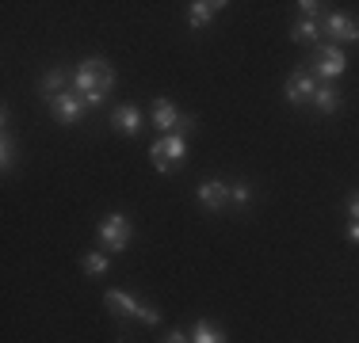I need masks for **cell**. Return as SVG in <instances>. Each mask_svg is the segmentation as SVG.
Returning a JSON list of instances; mask_svg holds the SVG:
<instances>
[{
    "mask_svg": "<svg viewBox=\"0 0 359 343\" xmlns=\"http://www.w3.org/2000/svg\"><path fill=\"white\" fill-rule=\"evenodd\" d=\"M115 88V69H111L107 57H88V62L76 65L73 73V92L81 96L88 107H100L107 99V92Z\"/></svg>",
    "mask_w": 359,
    "mask_h": 343,
    "instance_id": "obj_1",
    "label": "cell"
},
{
    "mask_svg": "<svg viewBox=\"0 0 359 343\" xmlns=\"http://www.w3.org/2000/svg\"><path fill=\"white\" fill-rule=\"evenodd\" d=\"M149 157H153V164H157V172H176L180 164H184V157H187V137L184 134H168V137H157V141L149 145Z\"/></svg>",
    "mask_w": 359,
    "mask_h": 343,
    "instance_id": "obj_2",
    "label": "cell"
},
{
    "mask_svg": "<svg viewBox=\"0 0 359 343\" xmlns=\"http://www.w3.org/2000/svg\"><path fill=\"white\" fill-rule=\"evenodd\" d=\"M104 305H107L115 316H134V321H142V324H161V309L134 302L126 290H107V294H104Z\"/></svg>",
    "mask_w": 359,
    "mask_h": 343,
    "instance_id": "obj_3",
    "label": "cell"
},
{
    "mask_svg": "<svg viewBox=\"0 0 359 343\" xmlns=\"http://www.w3.org/2000/svg\"><path fill=\"white\" fill-rule=\"evenodd\" d=\"M130 237H134V229H130V221H126V214H107V218L100 221V244H104V252H111V255L126 252Z\"/></svg>",
    "mask_w": 359,
    "mask_h": 343,
    "instance_id": "obj_4",
    "label": "cell"
},
{
    "mask_svg": "<svg viewBox=\"0 0 359 343\" xmlns=\"http://www.w3.org/2000/svg\"><path fill=\"white\" fill-rule=\"evenodd\" d=\"M318 76L313 73H306V69H298V73H290L287 76V84H283V96L290 107H313V96H318Z\"/></svg>",
    "mask_w": 359,
    "mask_h": 343,
    "instance_id": "obj_5",
    "label": "cell"
},
{
    "mask_svg": "<svg viewBox=\"0 0 359 343\" xmlns=\"http://www.w3.org/2000/svg\"><path fill=\"white\" fill-rule=\"evenodd\" d=\"M344 65H348V57H344V50L340 46H318L313 50V76H318L321 84H332L340 73H344Z\"/></svg>",
    "mask_w": 359,
    "mask_h": 343,
    "instance_id": "obj_6",
    "label": "cell"
},
{
    "mask_svg": "<svg viewBox=\"0 0 359 343\" xmlns=\"http://www.w3.org/2000/svg\"><path fill=\"white\" fill-rule=\"evenodd\" d=\"M321 31L332 38V46H337V42H359V23L344 12H329L321 20Z\"/></svg>",
    "mask_w": 359,
    "mask_h": 343,
    "instance_id": "obj_7",
    "label": "cell"
},
{
    "mask_svg": "<svg viewBox=\"0 0 359 343\" xmlns=\"http://www.w3.org/2000/svg\"><path fill=\"white\" fill-rule=\"evenodd\" d=\"M195 199H199L203 210L218 214V210H226V202H229V183L226 179H203L199 191H195Z\"/></svg>",
    "mask_w": 359,
    "mask_h": 343,
    "instance_id": "obj_8",
    "label": "cell"
},
{
    "mask_svg": "<svg viewBox=\"0 0 359 343\" xmlns=\"http://www.w3.org/2000/svg\"><path fill=\"white\" fill-rule=\"evenodd\" d=\"M84 107H88V103L76 96V92H62V96L50 99V111H54V118H57L62 126H73L76 118L84 115Z\"/></svg>",
    "mask_w": 359,
    "mask_h": 343,
    "instance_id": "obj_9",
    "label": "cell"
},
{
    "mask_svg": "<svg viewBox=\"0 0 359 343\" xmlns=\"http://www.w3.org/2000/svg\"><path fill=\"white\" fill-rule=\"evenodd\" d=\"M111 126H115L118 134H126V137H134V134H142V126H145V115L134 103H118L115 111H111Z\"/></svg>",
    "mask_w": 359,
    "mask_h": 343,
    "instance_id": "obj_10",
    "label": "cell"
},
{
    "mask_svg": "<svg viewBox=\"0 0 359 343\" xmlns=\"http://www.w3.org/2000/svg\"><path fill=\"white\" fill-rule=\"evenodd\" d=\"M149 122H153V130H165L168 134H176V126H180V111H176V103L168 99V96H157L153 99V115H149Z\"/></svg>",
    "mask_w": 359,
    "mask_h": 343,
    "instance_id": "obj_11",
    "label": "cell"
},
{
    "mask_svg": "<svg viewBox=\"0 0 359 343\" xmlns=\"http://www.w3.org/2000/svg\"><path fill=\"white\" fill-rule=\"evenodd\" d=\"M222 8H226V0H195V4H187V27L203 31L222 12Z\"/></svg>",
    "mask_w": 359,
    "mask_h": 343,
    "instance_id": "obj_12",
    "label": "cell"
},
{
    "mask_svg": "<svg viewBox=\"0 0 359 343\" xmlns=\"http://www.w3.org/2000/svg\"><path fill=\"white\" fill-rule=\"evenodd\" d=\"M318 34H321V23L318 20H294V27H290V38L302 42V46H313V50L321 46Z\"/></svg>",
    "mask_w": 359,
    "mask_h": 343,
    "instance_id": "obj_13",
    "label": "cell"
},
{
    "mask_svg": "<svg viewBox=\"0 0 359 343\" xmlns=\"http://www.w3.org/2000/svg\"><path fill=\"white\" fill-rule=\"evenodd\" d=\"M65 84H69V73H65V69H50V73L39 80V92L46 99H54V96H62V92H65Z\"/></svg>",
    "mask_w": 359,
    "mask_h": 343,
    "instance_id": "obj_14",
    "label": "cell"
},
{
    "mask_svg": "<svg viewBox=\"0 0 359 343\" xmlns=\"http://www.w3.org/2000/svg\"><path fill=\"white\" fill-rule=\"evenodd\" d=\"M313 107H318L321 115H337V111H340V92H337V84H318Z\"/></svg>",
    "mask_w": 359,
    "mask_h": 343,
    "instance_id": "obj_15",
    "label": "cell"
},
{
    "mask_svg": "<svg viewBox=\"0 0 359 343\" xmlns=\"http://www.w3.org/2000/svg\"><path fill=\"white\" fill-rule=\"evenodd\" d=\"M191 343H229V340H226V332H222L218 324H210V321H195Z\"/></svg>",
    "mask_w": 359,
    "mask_h": 343,
    "instance_id": "obj_16",
    "label": "cell"
},
{
    "mask_svg": "<svg viewBox=\"0 0 359 343\" xmlns=\"http://www.w3.org/2000/svg\"><path fill=\"white\" fill-rule=\"evenodd\" d=\"M81 267H84V274H107V267H111V252H84L81 255Z\"/></svg>",
    "mask_w": 359,
    "mask_h": 343,
    "instance_id": "obj_17",
    "label": "cell"
},
{
    "mask_svg": "<svg viewBox=\"0 0 359 343\" xmlns=\"http://www.w3.org/2000/svg\"><path fill=\"white\" fill-rule=\"evenodd\" d=\"M15 164V141H12V134L4 130V137H0V168H12Z\"/></svg>",
    "mask_w": 359,
    "mask_h": 343,
    "instance_id": "obj_18",
    "label": "cell"
},
{
    "mask_svg": "<svg viewBox=\"0 0 359 343\" xmlns=\"http://www.w3.org/2000/svg\"><path fill=\"white\" fill-rule=\"evenodd\" d=\"M252 199V187L245 183V179H237V183H229V202H237V206H249Z\"/></svg>",
    "mask_w": 359,
    "mask_h": 343,
    "instance_id": "obj_19",
    "label": "cell"
},
{
    "mask_svg": "<svg viewBox=\"0 0 359 343\" xmlns=\"http://www.w3.org/2000/svg\"><path fill=\"white\" fill-rule=\"evenodd\" d=\"M321 8H325V4H318V0H298V12H302V20H318Z\"/></svg>",
    "mask_w": 359,
    "mask_h": 343,
    "instance_id": "obj_20",
    "label": "cell"
},
{
    "mask_svg": "<svg viewBox=\"0 0 359 343\" xmlns=\"http://www.w3.org/2000/svg\"><path fill=\"white\" fill-rule=\"evenodd\" d=\"M191 130H195V115H180V126H176V134H184V137H187Z\"/></svg>",
    "mask_w": 359,
    "mask_h": 343,
    "instance_id": "obj_21",
    "label": "cell"
},
{
    "mask_svg": "<svg viewBox=\"0 0 359 343\" xmlns=\"http://www.w3.org/2000/svg\"><path fill=\"white\" fill-rule=\"evenodd\" d=\"M348 218H352V221H359V191H352V195H348Z\"/></svg>",
    "mask_w": 359,
    "mask_h": 343,
    "instance_id": "obj_22",
    "label": "cell"
},
{
    "mask_svg": "<svg viewBox=\"0 0 359 343\" xmlns=\"http://www.w3.org/2000/svg\"><path fill=\"white\" fill-rule=\"evenodd\" d=\"M165 343H191V336H184V332H168V336H165Z\"/></svg>",
    "mask_w": 359,
    "mask_h": 343,
    "instance_id": "obj_23",
    "label": "cell"
},
{
    "mask_svg": "<svg viewBox=\"0 0 359 343\" xmlns=\"http://www.w3.org/2000/svg\"><path fill=\"white\" fill-rule=\"evenodd\" d=\"M348 240H352V244H359V221H352V225H348Z\"/></svg>",
    "mask_w": 359,
    "mask_h": 343,
    "instance_id": "obj_24",
    "label": "cell"
}]
</instances>
